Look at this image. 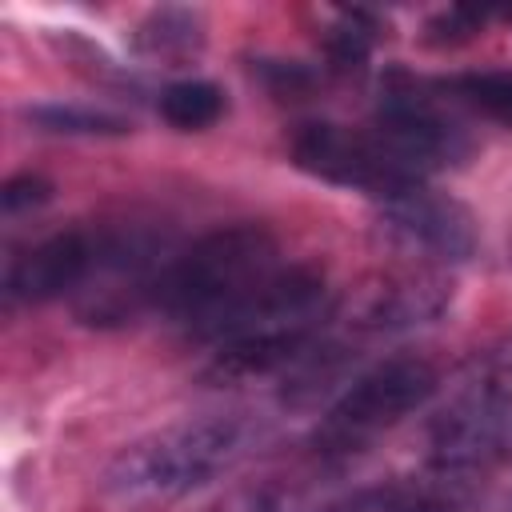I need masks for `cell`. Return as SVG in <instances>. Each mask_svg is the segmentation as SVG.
Instances as JSON below:
<instances>
[{"mask_svg":"<svg viewBox=\"0 0 512 512\" xmlns=\"http://www.w3.org/2000/svg\"><path fill=\"white\" fill-rule=\"evenodd\" d=\"M452 300V284L432 268L380 272L348 296V324L360 332H408L436 320Z\"/></svg>","mask_w":512,"mask_h":512,"instance_id":"obj_8","label":"cell"},{"mask_svg":"<svg viewBox=\"0 0 512 512\" xmlns=\"http://www.w3.org/2000/svg\"><path fill=\"white\" fill-rule=\"evenodd\" d=\"M252 436L256 432L244 416H200L168 424L124 444L108 460L100 492L120 512L172 504L236 468L252 448Z\"/></svg>","mask_w":512,"mask_h":512,"instance_id":"obj_1","label":"cell"},{"mask_svg":"<svg viewBox=\"0 0 512 512\" xmlns=\"http://www.w3.org/2000/svg\"><path fill=\"white\" fill-rule=\"evenodd\" d=\"M372 128L416 180L464 164L472 152V140L460 128V120H452L432 96L416 88H388L372 112Z\"/></svg>","mask_w":512,"mask_h":512,"instance_id":"obj_5","label":"cell"},{"mask_svg":"<svg viewBox=\"0 0 512 512\" xmlns=\"http://www.w3.org/2000/svg\"><path fill=\"white\" fill-rule=\"evenodd\" d=\"M472 500V476L424 468L412 476H388L380 484L352 488L340 500H328L320 512H460Z\"/></svg>","mask_w":512,"mask_h":512,"instance_id":"obj_11","label":"cell"},{"mask_svg":"<svg viewBox=\"0 0 512 512\" xmlns=\"http://www.w3.org/2000/svg\"><path fill=\"white\" fill-rule=\"evenodd\" d=\"M156 108L172 128L200 132V128H212L224 116V88L212 84V80H172L160 92Z\"/></svg>","mask_w":512,"mask_h":512,"instance_id":"obj_13","label":"cell"},{"mask_svg":"<svg viewBox=\"0 0 512 512\" xmlns=\"http://www.w3.org/2000/svg\"><path fill=\"white\" fill-rule=\"evenodd\" d=\"M324 48L336 68H360L372 52V24L364 20V12H340V20L328 28Z\"/></svg>","mask_w":512,"mask_h":512,"instance_id":"obj_17","label":"cell"},{"mask_svg":"<svg viewBox=\"0 0 512 512\" xmlns=\"http://www.w3.org/2000/svg\"><path fill=\"white\" fill-rule=\"evenodd\" d=\"M460 392L476 396V400L512 404V332H504L484 352H476V360L464 372V388Z\"/></svg>","mask_w":512,"mask_h":512,"instance_id":"obj_15","label":"cell"},{"mask_svg":"<svg viewBox=\"0 0 512 512\" xmlns=\"http://www.w3.org/2000/svg\"><path fill=\"white\" fill-rule=\"evenodd\" d=\"M504 16H508V24H512V8H508V12H504Z\"/></svg>","mask_w":512,"mask_h":512,"instance_id":"obj_20","label":"cell"},{"mask_svg":"<svg viewBox=\"0 0 512 512\" xmlns=\"http://www.w3.org/2000/svg\"><path fill=\"white\" fill-rule=\"evenodd\" d=\"M100 236L68 228L36 240L20 256L8 260L4 272V296L12 304H48L68 292H80L96 268Z\"/></svg>","mask_w":512,"mask_h":512,"instance_id":"obj_9","label":"cell"},{"mask_svg":"<svg viewBox=\"0 0 512 512\" xmlns=\"http://www.w3.org/2000/svg\"><path fill=\"white\" fill-rule=\"evenodd\" d=\"M140 56L152 60H180L204 44V16L196 8H156L136 24L132 36Z\"/></svg>","mask_w":512,"mask_h":512,"instance_id":"obj_12","label":"cell"},{"mask_svg":"<svg viewBox=\"0 0 512 512\" xmlns=\"http://www.w3.org/2000/svg\"><path fill=\"white\" fill-rule=\"evenodd\" d=\"M456 100H464L468 108L500 120V124H512V72L504 68H492V72H464V76H452L444 84Z\"/></svg>","mask_w":512,"mask_h":512,"instance_id":"obj_16","label":"cell"},{"mask_svg":"<svg viewBox=\"0 0 512 512\" xmlns=\"http://www.w3.org/2000/svg\"><path fill=\"white\" fill-rule=\"evenodd\" d=\"M512 460V404L456 396L428 428V464L460 476Z\"/></svg>","mask_w":512,"mask_h":512,"instance_id":"obj_7","label":"cell"},{"mask_svg":"<svg viewBox=\"0 0 512 512\" xmlns=\"http://www.w3.org/2000/svg\"><path fill=\"white\" fill-rule=\"evenodd\" d=\"M484 20H488V12H484V8H464V4H456V8L436 12V16L424 24V40H428V44H436V48L464 44V40H472V36L484 28Z\"/></svg>","mask_w":512,"mask_h":512,"instance_id":"obj_18","label":"cell"},{"mask_svg":"<svg viewBox=\"0 0 512 512\" xmlns=\"http://www.w3.org/2000/svg\"><path fill=\"white\" fill-rule=\"evenodd\" d=\"M380 224L412 252H424L428 260H468L480 244L476 216L448 192L432 188L428 180L408 184L380 200Z\"/></svg>","mask_w":512,"mask_h":512,"instance_id":"obj_6","label":"cell"},{"mask_svg":"<svg viewBox=\"0 0 512 512\" xmlns=\"http://www.w3.org/2000/svg\"><path fill=\"white\" fill-rule=\"evenodd\" d=\"M288 148L296 168H304L308 176L336 188L368 192L376 204L408 184H420L372 124L352 128L336 120H308L292 132Z\"/></svg>","mask_w":512,"mask_h":512,"instance_id":"obj_4","label":"cell"},{"mask_svg":"<svg viewBox=\"0 0 512 512\" xmlns=\"http://www.w3.org/2000/svg\"><path fill=\"white\" fill-rule=\"evenodd\" d=\"M440 388V372L428 356L396 352L364 368L348 380V388L324 408V416L312 428L308 452L344 464L348 456L364 452L376 436L396 428L404 416L420 412Z\"/></svg>","mask_w":512,"mask_h":512,"instance_id":"obj_3","label":"cell"},{"mask_svg":"<svg viewBox=\"0 0 512 512\" xmlns=\"http://www.w3.org/2000/svg\"><path fill=\"white\" fill-rule=\"evenodd\" d=\"M24 120L36 124L40 132H56V136H124L128 120L104 108H84V104H32L24 108Z\"/></svg>","mask_w":512,"mask_h":512,"instance_id":"obj_14","label":"cell"},{"mask_svg":"<svg viewBox=\"0 0 512 512\" xmlns=\"http://www.w3.org/2000/svg\"><path fill=\"white\" fill-rule=\"evenodd\" d=\"M280 264V244L264 224H220L160 264L148 308L180 324L184 336L196 340L216 316H224Z\"/></svg>","mask_w":512,"mask_h":512,"instance_id":"obj_2","label":"cell"},{"mask_svg":"<svg viewBox=\"0 0 512 512\" xmlns=\"http://www.w3.org/2000/svg\"><path fill=\"white\" fill-rule=\"evenodd\" d=\"M48 200H52V180L40 176V172H16V176H8L4 188H0V208H4L8 216L28 212V208H40V204H48Z\"/></svg>","mask_w":512,"mask_h":512,"instance_id":"obj_19","label":"cell"},{"mask_svg":"<svg viewBox=\"0 0 512 512\" xmlns=\"http://www.w3.org/2000/svg\"><path fill=\"white\" fill-rule=\"evenodd\" d=\"M340 472V464L308 452L304 464L280 468V472H260L252 480H240L224 488L204 512H320L328 500V484Z\"/></svg>","mask_w":512,"mask_h":512,"instance_id":"obj_10","label":"cell"}]
</instances>
